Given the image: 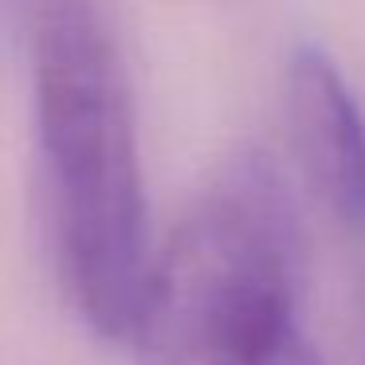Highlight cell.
Here are the masks:
<instances>
[{
  "instance_id": "6da1fadb",
  "label": "cell",
  "mask_w": 365,
  "mask_h": 365,
  "mask_svg": "<svg viewBox=\"0 0 365 365\" xmlns=\"http://www.w3.org/2000/svg\"><path fill=\"white\" fill-rule=\"evenodd\" d=\"M36 134L59 275L103 338H130L153 255L126 67L95 0H36Z\"/></svg>"
},
{
  "instance_id": "7a4b0ae2",
  "label": "cell",
  "mask_w": 365,
  "mask_h": 365,
  "mask_svg": "<svg viewBox=\"0 0 365 365\" xmlns=\"http://www.w3.org/2000/svg\"><path fill=\"white\" fill-rule=\"evenodd\" d=\"M302 232L283 173L240 153L153 259L138 365H299Z\"/></svg>"
},
{
  "instance_id": "3957f363",
  "label": "cell",
  "mask_w": 365,
  "mask_h": 365,
  "mask_svg": "<svg viewBox=\"0 0 365 365\" xmlns=\"http://www.w3.org/2000/svg\"><path fill=\"white\" fill-rule=\"evenodd\" d=\"M287 130L310 189L346 232L365 240V118L338 63L299 43L287 63Z\"/></svg>"
},
{
  "instance_id": "277c9868",
  "label": "cell",
  "mask_w": 365,
  "mask_h": 365,
  "mask_svg": "<svg viewBox=\"0 0 365 365\" xmlns=\"http://www.w3.org/2000/svg\"><path fill=\"white\" fill-rule=\"evenodd\" d=\"M20 4H24V0H0V36L9 32V24H12V20H16Z\"/></svg>"
},
{
  "instance_id": "5b68a950",
  "label": "cell",
  "mask_w": 365,
  "mask_h": 365,
  "mask_svg": "<svg viewBox=\"0 0 365 365\" xmlns=\"http://www.w3.org/2000/svg\"><path fill=\"white\" fill-rule=\"evenodd\" d=\"M299 365H322V361H318V357L314 354H310V349H307V354H302V361Z\"/></svg>"
}]
</instances>
